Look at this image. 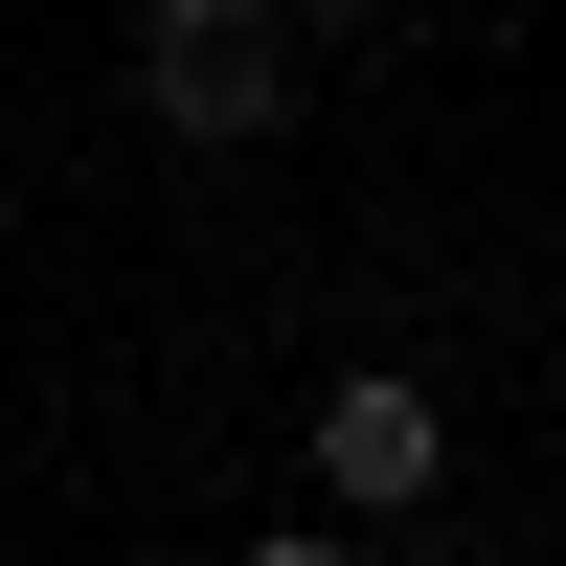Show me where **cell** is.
<instances>
[{"label": "cell", "mask_w": 566, "mask_h": 566, "mask_svg": "<svg viewBox=\"0 0 566 566\" xmlns=\"http://www.w3.org/2000/svg\"><path fill=\"white\" fill-rule=\"evenodd\" d=\"M136 91H159V136H272L295 114V0H136Z\"/></svg>", "instance_id": "obj_1"}, {"label": "cell", "mask_w": 566, "mask_h": 566, "mask_svg": "<svg viewBox=\"0 0 566 566\" xmlns=\"http://www.w3.org/2000/svg\"><path fill=\"white\" fill-rule=\"evenodd\" d=\"M295 453H317V499H340V522H408V499H453V408L408 386V363H340Z\"/></svg>", "instance_id": "obj_2"}, {"label": "cell", "mask_w": 566, "mask_h": 566, "mask_svg": "<svg viewBox=\"0 0 566 566\" xmlns=\"http://www.w3.org/2000/svg\"><path fill=\"white\" fill-rule=\"evenodd\" d=\"M250 566H363V544H317V522H272V544H250Z\"/></svg>", "instance_id": "obj_3"}, {"label": "cell", "mask_w": 566, "mask_h": 566, "mask_svg": "<svg viewBox=\"0 0 566 566\" xmlns=\"http://www.w3.org/2000/svg\"><path fill=\"white\" fill-rule=\"evenodd\" d=\"M295 23H386V0H295Z\"/></svg>", "instance_id": "obj_4"}]
</instances>
